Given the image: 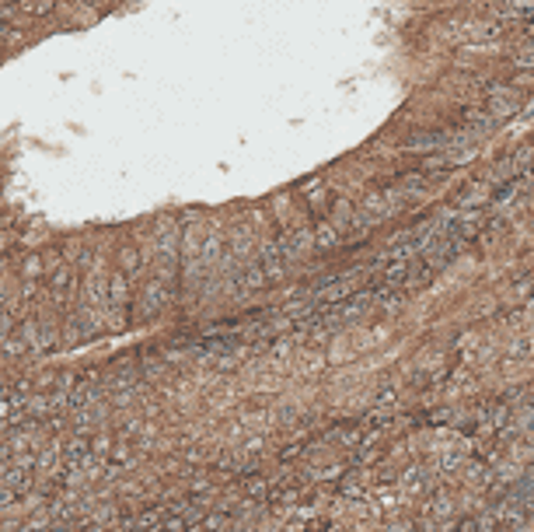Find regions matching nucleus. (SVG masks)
Returning a JSON list of instances; mask_svg holds the SVG:
<instances>
[{
    "instance_id": "1",
    "label": "nucleus",
    "mask_w": 534,
    "mask_h": 532,
    "mask_svg": "<svg viewBox=\"0 0 534 532\" xmlns=\"http://www.w3.org/2000/svg\"><path fill=\"white\" fill-rule=\"evenodd\" d=\"M398 483H402V490H412V494H419V490H426V483H430V473H426V466H419V462H412L402 476H398Z\"/></svg>"
},
{
    "instance_id": "2",
    "label": "nucleus",
    "mask_w": 534,
    "mask_h": 532,
    "mask_svg": "<svg viewBox=\"0 0 534 532\" xmlns=\"http://www.w3.org/2000/svg\"><path fill=\"white\" fill-rule=\"evenodd\" d=\"M108 322L119 329V326H126V280L122 277H115V284H112V316Z\"/></svg>"
},
{
    "instance_id": "3",
    "label": "nucleus",
    "mask_w": 534,
    "mask_h": 532,
    "mask_svg": "<svg viewBox=\"0 0 534 532\" xmlns=\"http://www.w3.org/2000/svg\"><path fill=\"white\" fill-rule=\"evenodd\" d=\"M450 512H454V501H450V494H437V497L430 501V508H426V519H433V522H444Z\"/></svg>"
},
{
    "instance_id": "4",
    "label": "nucleus",
    "mask_w": 534,
    "mask_h": 532,
    "mask_svg": "<svg viewBox=\"0 0 534 532\" xmlns=\"http://www.w3.org/2000/svg\"><path fill=\"white\" fill-rule=\"evenodd\" d=\"M245 494H248L252 501H266L269 497V483L262 480V476H252V480H248V487H245Z\"/></svg>"
}]
</instances>
